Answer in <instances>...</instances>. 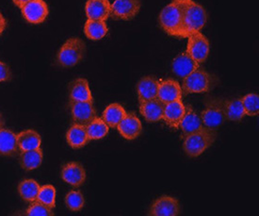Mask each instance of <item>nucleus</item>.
Instances as JSON below:
<instances>
[{
  "label": "nucleus",
  "instance_id": "nucleus-32",
  "mask_svg": "<svg viewBox=\"0 0 259 216\" xmlns=\"http://www.w3.org/2000/svg\"><path fill=\"white\" fill-rule=\"evenodd\" d=\"M246 116L255 117L259 114V95L251 93L241 98Z\"/></svg>",
  "mask_w": 259,
  "mask_h": 216
},
{
  "label": "nucleus",
  "instance_id": "nucleus-10",
  "mask_svg": "<svg viewBox=\"0 0 259 216\" xmlns=\"http://www.w3.org/2000/svg\"><path fill=\"white\" fill-rule=\"evenodd\" d=\"M69 106L75 124L87 126L97 116L94 101H70Z\"/></svg>",
  "mask_w": 259,
  "mask_h": 216
},
{
  "label": "nucleus",
  "instance_id": "nucleus-11",
  "mask_svg": "<svg viewBox=\"0 0 259 216\" xmlns=\"http://www.w3.org/2000/svg\"><path fill=\"white\" fill-rule=\"evenodd\" d=\"M23 17L30 24H41L48 18L49 9L44 0H30L21 8Z\"/></svg>",
  "mask_w": 259,
  "mask_h": 216
},
{
  "label": "nucleus",
  "instance_id": "nucleus-23",
  "mask_svg": "<svg viewBox=\"0 0 259 216\" xmlns=\"http://www.w3.org/2000/svg\"><path fill=\"white\" fill-rule=\"evenodd\" d=\"M66 141L73 149H82L85 147L91 141L86 126L74 123L66 132Z\"/></svg>",
  "mask_w": 259,
  "mask_h": 216
},
{
  "label": "nucleus",
  "instance_id": "nucleus-1",
  "mask_svg": "<svg viewBox=\"0 0 259 216\" xmlns=\"http://www.w3.org/2000/svg\"><path fill=\"white\" fill-rule=\"evenodd\" d=\"M182 9L184 38L191 33L201 31L207 22L205 8L194 0H177Z\"/></svg>",
  "mask_w": 259,
  "mask_h": 216
},
{
  "label": "nucleus",
  "instance_id": "nucleus-27",
  "mask_svg": "<svg viewBox=\"0 0 259 216\" xmlns=\"http://www.w3.org/2000/svg\"><path fill=\"white\" fill-rule=\"evenodd\" d=\"M109 32V28L105 21L88 20L84 25V33L92 41L103 39Z\"/></svg>",
  "mask_w": 259,
  "mask_h": 216
},
{
  "label": "nucleus",
  "instance_id": "nucleus-38",
  "mask_svg": "<svg viewBox=\"0 0 259 216\" xmlns=\"http://www.w3.org/2000/svg\"><path fill=\"white\" fill-rule=\"evenodd\" d=\"M4 125H5V120H4L3 115H1V113H0V128H3Z\"/></svg>",
  "mask_w": 259,
  "mask_h": 216
},
{
  "label": "nucleus",
  "instance_id": "nucleus-29",
  "mask_svg": "<svg viewBox=\"0 0 259 216\" xmlns=\"http://www.w3.org/2000/svg\"><path fill=\"white\" fill-rule=\"evenodd\" d=\"M40 184L34 179H24L18 185V193L21 198L26 202L32 203L37 200V196L40 191Z\"/></svg>",
  "mask_w": 259,
  "mask_h": 216
},
{
  "label": "nucleus",
  "instance_id": "nucleus-18",
  "mask_svg": "<svg viewBox=\"0 0 259 216\" xmlns=\"http://www.w3.org/2000/svg\"><path fill=\"white\" fill-rule=\"evenodd\" d=\"M199 67L200 64L197 61H194L187 52L178 55L171 63L172 72L181 79H185Z\"/></svg>",
  "mask_w": 259,
  "mask_h": 216
},
{
  "label": "nucleus",
  "instance_id": "nucleus-20",
  "mask_svg": "<svg viewBox=\"0 0 259 216\" xmlns=\"http://www.w3.org/2000/svg\"><path fill=\"white\" fill-rule=\"evenodd\" d=\"M185 108L186 111H185L184 116L179 124V128L182 130L184 137L205 128L201 119V116L198 115L191 105L185 106Z\"/></svg>",
  "mask_w": 259,
  "mask_h": 216
},
{
  "label": "nucleus",
  "instance_id": "nucleus-2",
  "mask_svg": "<svg viewBox=\"0 0 259 216\" xmlns=\"http://www.w3.org/2000/svg\"><path fill=\"white\" fill-rule=\"evenodd\" d=\"M218 83L217 76L199 67L183 79L181 88L185 95L205 94L211 92Z\"/></svg>",
  "mask_w": 259,
  "mask_h": 216
},
{
  "label": "nucleus",
  "instance_id": "nucleus-14",
  "mask_svg": "<svg viewBox=\"0 0 259 216\" xmlns=\"http://www.w3.org/2000/svg\"><path fill=\"white\" fill-rule=\"evenodd\" d=\"M160 81L153 76L143 77L137 83L136 90L139 102L148 101L157 98Z\"/></svg>",
  "mask_w": 259,
  "mask_h": 216
},
{
  "label": "nucleus",
  "instance_id": "nucleus-30",
  "mask_svg": "<svg viewBox=\"0 0 259 216\" xmlns=\"http://www.w3.org/2000/svg\"><path fill=\"white\" fill-rule=\"evenodd\" d=\"M86 129L90 140H100L108 135L109 127L102 118L96 116L93 121L90 122L86 126Z\"/></svg>",
  "mask_w": 259,
  "mask_h": 216
},
{
  "label": "nucleus",
  "instance_id": "nucleus-24",
  "mask_svg": "<svg viewBox=\"0 0 259 216\" xmlns=\"http://www.w3.org/2000/svg\"><path fill=\"white\" fill-rule=\"evenodd\" d=\"M17 143L20 151L33 150L40 149L41 143V138L40 134L33 129H27L21 131L17 134Z\"/></svg>",
  "mask_w": 259,
  "mask_h": 216
},
{
  "label": "nucleus",
  "instance_id": "nucleus-19",
  "mask_svg": "<svg viewBox=\"0 0 259 216\" xmlns=\"http://www.w3.org/2000/svg\"><path fill=\"white\" fill-rule=\"evenodd\" d=\"M68 90L70 101H94L89 82L86 79L79 78L72 81Z\"/></svg>",
  "mask_w": 259,
  "mask_h": 216
},
{
  "label": "nucleus",
  "instance_id": "nucleus-37",
  "mask_svg": "<svg viewBox=\"0 0 259 216\" xmlns=\"http://www.w3.org/2000/svg\"><path fill=\"white\" fill-rule=\"evenodd\" d=\"M30 0H13L14 4L18 8H22L24 5H26L27 2H29Z\"/></svg>",
  "mask_w": 259,
  "mask_h": 216
},
{
  "label": "nucleus",
  "instance_id": "nucleus-6",
  "mask_svg": "<svg viewBox=\"0 0 259 216\" xmlns=\"http://www.w3.org/2000/svg\"><path fill=\"white\" fill-rule=\"evenodd\" d=\"M201 119L204 127L212 130L220 128L225 120V105L223 98L208 97L205 102V109L202 112Z\"/></svg>",
  "mask_w": 259,
  "mask_h": 216
},
{
  "label": "nucleus",
  "instance_id": "nucleus-12",
  "mask_svg": "<svg viewBox=\"0 0 259 216\" xmlns=\"http://www.w3.org/2000/svg\"><path fill=\"white\" fill-rule=\"evenodd\" d=\"M117 129L124 139L133 141L143 132L142 122L138 118L135 113H126L123 120L117 126Z\"/></svg>",
  "mask_w": 259,
  "mask_h": 216
},
{
  "label": "nucleus",
  "instance_id": "nucleus-35",
  "mask_svg": "<svg viewBox=\"0 0 259 216\" xmlns=\"http://www.w3.org/2000/svg\"><path fill=\"white\" fill-rule=\"evenodd\" d=\"M12 80V72L6 63L0 61V82Z\"/></svg>",
  "mask_w": 259,
  "mask_h": 216
},
{
  "label": "nucleus",
  "instance_id": "nucleus-4",
  "mask_svg": "<svg viewBox=\"0 0 259 216\" xmlns=\"http://www.w3.org/2000/svg\"><path fill=\"white\" fill-rule=\"evenodd\" d=\"M217 139L216 130L203 128L185 136L183 150L190 158H197L209 149Z\"/></svg>",
  "mask_w": 259,
  "mask_h": 216
},
{
  "label": "nucleus",
  "instance_id": "nucleus-31",
  "mask_svg": "<svg viewBox=\"0 0 259 216\" xmlns=\"http://www.w3.org/2000/svg\"><path fill=\"white\" fill-rule=\"evenodd\" d=\"M56 189L53 185L41 186L37 196V201L42 203L51 209H54L56 206Z\"/></svg>",
  "mask_w": 259,
  "mask_h": 216
},
{
  "label": "nucleus",
  "instance_id": "nucleus-3",
  "mask_svg": "<svg viewBox=\"0 0 259 216\" xmlns=\"http://www.w3.org/2000/svg\"><path fill=\"white\" fill-rule=\"evenodd\" d=\"M159 26L166 33L171 37L183 38V14L182 9L177 0L162 9L158 17Z\"/></svg>",
  "mask_w": 259,
  "mask_h": 216
},
{
  "label": "nucleus",
  "instance_id": "nucleus-25",
  "mask_svg": "<svg viewBox=\"0 0 259 216\" xmlns=\"http://www.w3.org/2000/svg\"><path fill=\"white\" fill-rule=\"evenodd\" d=\"M42 162V150L41 149L21 151L19 163L25 171H31L41 166Z\"/></svg>",
  "mask_w": 259,
  "mask_h": 216
},
{
  "label": "nucleus",
  "instance_id": "nucleus-22",
  "mask_svg": "<svg viewBox=\"0 0 259 216\" xmlns=\"http://www.w3.org/2000/svg\"><path fill=\"white\" fill-rule=\"evenodd\" d=\"M17 143V136L13 131L0 128V155L15 157L20 154Z\"/></svg>",
  "mask_w": 259,
  "mask_h": 216
},
{
  "label": "nucleus",
  "instance_id": "nucleus-26",
  "mask_svg": "<svg viewBox=\"0 0 259 216\" xmlns=\"http://www.w3.org/2000/svg\"><path fill=\"white\" fill-rule=\"evenodd\" d=\"M125 115L126 112L123 106L119 103H112L103 112L102 119L109 128H117Z\"/></svg>",
  "mask_w": 259,
  "mask_h": 216
},
{
  "label": "nucleus",
  "instance_id": "nucleus-8",
  "mask_svg": "<svg viewBox=\"0 0 259 216\" xmlns=\"http://www.w3.org/2000/svg\"><path fill=\"white\" fill-rule=\"evenodd\" d=\"M140 0H115L110 6L109 17L113 20L130 21L141 11Z\"/></svg>",
  "mask_w": 259,
  "mask_h": 216
},
{
  "label": "nucleus",
  "instance_id": "nucleus-7",
  "mask_svg": "<svg viewBox=\"0 0 259 216\" xmlns=\"http://www.w3.org/2000/svg\"><path fill=\"white\" fill-rule=\"evenodd\" d=\"M186 52L201 65L204 63L210 50V43L201 31L191 33L188 38Z\"/></svg>",
  "mask_w": 259,
  "mask_h": 216
},
{
  "label": "nucleus",
  "instance_id": "nucleus-17",
  "mask_svg": "<svg viewBox=\"0 0 259 216\" xmlns=\"http://www.w3.org/2000/svg\"><path fill=\"white\" fill-rule=\"evenodd\" d=\"M185 105L182 99L170 102L164 106L163 120L170 128H179V124L184 116Z\"/></svg>",
  "mask_w": 259,
  "mask_h": 216
},
{
  "label": "nucleus",
  "instance_id": "nucleus-34",
  "mask_svg": "<svg viewBox=\"0 0 259 216\" xmlns=\"http://www.w3.org/2000/svg\"><path fill=\"white\" fill-rule=\"evenodd\" d=\"M26 214L28 216H51L54 215V211L53 209L36 200L27 208Z\"/></svg>",
  "mask_w": 259,
  "mask_h": 216
},
{
  "label": "nucleus",
  "instance_id": "nucleus-15",
  "mask_svg": "<svg viewBox=\"0 0 259 216\" xmlns=\"http://www.w3.org/2000/svg\"><path fill=\"white\" fill-rule=\"evenodd\" d=\"M62 178L74 187H80L86 179L85 169L79 162H68L62 167Z\"/></svg>",
  "mask_w": 259,
  "mask_h": 216
},
{
  "label": "nucleus",
  "instance_id": "nucleus-5",
  "mask_svg": "<svg viewBox=\"0 0 259 216\" xmlns=\"http://www.w3.org/2000/svg\"><path fill=\"white\" fill-rule=\"evenodd\" d=\"M86 45L78 37L66 41L57 54V63L64 68L74 67L84 59Z\"/></svg>",
  "mask_w": 259,
  "mask_h": 216
},
{
  "label": "nucleus",
  "instance_id": "nucleus-13",
  "mask_svg": "<svg viewBox=\"0 0 259 216\" xmlns=\"http://www.w3.org/2000/svg\"><path fill=\"white\" fill-rule=\"evenodd\" d=\"M182 96L183 92L178 81L167 79L159 82L157 98L164 104L182 99Z\"/></svg>",
  "mask_w": 259,
  "mask_h": 216
},
{
  "label": "nucleus",
  "instance_id": "nucleus-21",
  "mask_svg": "<svg viewBox=\"0 0 259 216\" xmlns=\"http://www.w3.org/2000/svg\"><path fill=\"white\" fill-rule=\"evenodd\" d=\"M164 106L165 104L157 98L140 103V113L146 121H161L163 118Z\"/></svg>",
  "mask_w": 259,
  "mask_h": 216
},
{
  "label": "nucleus",
  "instance_id": "nucleus-28",
  "mask_svg": "<svg viewBox=\"0 0 259 216\" xmlns=\"http://www.w3.org/2000/svg\"><path fill=\"white\" fill-rule=\"evenodd\" d=\"M224 105H225V115L226 120L239 122L243 119L244 116H246L241 98H236V99H230V100L224 99Z\"/></svg>",
  "mask_w": 259,
  "mask_h": 216
},
{
  "label": "nucleus",
  "instance_id": "nucleus-33",
  "mask_svg": "<svg viewBox=\"0 0 259 216\" xmlns=\"http://www.w3.org/2000/svg\"><path fill=\"white\" fill-rule=\"evenodd\" d=\"M65 205L71 211H79L85 205V199L80 191H71L65 196Z\"/></svg>",
  "mask_w": 259,
  "mask_h": 216
},
{
  "label": "nucleus",
  "instance_id": "nucleus-9",
  "mask_svg": "<svg viewBox=\"0 0 259 216\" xmlns=\"http://www.w3.org/2000/svg\"><path fill=\"white\" fill-rule=\"evenodd\" d=\"M181 207L178 198L163 196L156 199L147 212L151 216H177L180 214Z\"/></svg>",
  "mask_w": 259,
  "mask_h": 216
},
{
  "label": "nucleus",
  "instance_id": "nucleus-16",
  "mask_svg": "<svg viewBox=\"0 0 259 216\" xmlns=\"http://www.w3.org/2000/svg\"><path fill=\"white\" fill-rule=\"evenodd\" d=\"M109 0H88L85 5L86 16L90 20H108L110 14Z\"/></svg>",
  "mask_w": 259,
  "mask_h": 216
},
{
  "label": "nucleus",
  "instance_id": "nucleus-36",
  "mask_svg": "<svg viewBox=\"0 0 259 216\" xmlns=\"http://www.w3.org/2000/svg\"><path fill=\"white\" fill-rule=\"evenodd\" d=\"M6 27H7V21L5 19V17L0 14V36L4 32Z\"/></svg>",
  "mask_w": 259,
  "mask_h": 216
}]
</instances>
